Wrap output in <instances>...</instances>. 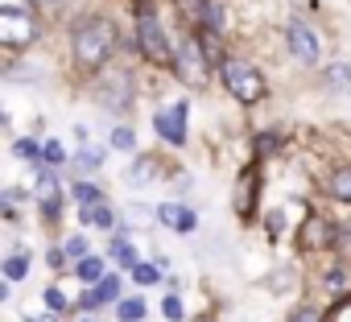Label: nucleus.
I'll use <instances>...</instances> for the list:
<instances>
[{
	"instance_id": "nucleus-12",
	"label": "nucleus",
	"mask_w": 351,
	"mask_h": 322,
	"mask_svg": "<svg viewBox=\"0 0 351 322\" xmlns=\"http://www.w3.org/2000/svg\"><path fill=\"white\" fill-rule=\"evenodd\" d=\"M83 223H87V227H104V232H108V227L116 223V215H112V207H108V203H91V207H83Z\"/></svg>"
},
{
	"instance_id": "nucleus-34",
	"label": "nucleus",
	"mask_w": 351,
	"mask_h": 322,
	"mask_svg": "<svg viewBox=\"0 0 351 322\" xmlns=\"http://www.w3.org/2000/svg\"><path fill=\"white\" fill-rule=\"evenodd\" d=\"M58 314V310H54ZM54 314H38V318H29V322H54Z\"/></svg>"
},
{
	"instance_id": "nucleus-18",
	"label": "nucleus",
	"mask_w": 351,
	"mask_h": 322,
	"mask_svg": "<svg viewBox=\"0 0 351 322\" xmlns=\"http://www.w3.org/2000/svg\"><path fill=\"white\" fill-rule=\"evenodd\" d=\"M79 277H83V281H99V277H104V260H99V256H83V260H79Z\"/></svg>"
},
{
	"instance_id": "nucleus-27",
	"label": "nucleus",
	"mask_w": 351,
	"mask_h": 322,
	"mask_svg": "<svg viewBox=\"0 0 351 322\" xmlns=\"http://www.w3.org/2000/svg\"><path fill=\"white\" fill-rule=\"evenodd\" d=\"M42 149H46V161H50V166H62V161H66V149H62L58 140H46Z\"/></svg>"
},
{
	"instance_id": "nucleus-13",
	"label": "nucleus",
	"mask_w": 351,
	"mask_h": 322,
	"mask_svg": "<svg viewBox=\"0 0 351 322\" xmlns=\"http://www.w3.org/2000/svg\"><path fill=\"white\" fill-rule=\"evenodd\" d=\"M75 170H99L104 166V149H79V157H71Z\"/></svg>"
},
{
	"instance_id": "nucleus-26",
	"label": "nucleus",
	"mask_w": 351,
	"mask_h": 322,
	"mask_svg": "<svg viewBox=\"0 0 351 322\" xmlns=\"http://www.w3.org/2000/svg\"><path fill=\"white\" fill-rule=\"evenodd\" d=\"M112 145H116V149H132V145H136V132H132V128H124V124H120V128H116V132H112Z\"/></svg>"
},
{
	"instance_id": "nucleus-30",
	"label": "nucleus",
	"mask_w": 351,
	"mask_h": 322,
	"mask_svg": "<svg viewBox=\"0 0 351 322\" xmlns=\"http://www.w3.org/2000/svg\"><path fill=\"white\" fill-rule=\"evenodd\" d=\"M289 322H322V314H318V310H298Z\"/></svg>"
},
{
	"instance_id": "nucleus-3",
	"label": "nucleus",
	"mask_w": 351,
	"mask_h": 322,
	"mask_svg": "<svg viewBox=\"0 0 351 322\" xmlns=\"http://www.w3.org/2000/svg\"><path fill=\"white\" fill-rule=\"evenodd\" d=\"M136 38H141V50H145L153 62H173V58H178V54H173V46H169V38H165V29H161V21H157L149 9L141 13Z\"/></svg>"
},
{
	"instance_id": "nucleus-7",
	"label": "nucleus",
	"mask_w": 351,
	"mask_h": 322,
	"mask_svg": "<svg viewBox=\"0 0 351 322\" xmlns=\"http://www.w3.org/2000/svg\"><path fill=\"white\" fill-rule=\"evenodd\" d=\"M173 66L182 71V79H186V83H203V79H207V62H203V50H199L195 42H186V46H182V54L173 58Z\"/></svg>"
},
{
	"instance_id": "nucleus-29",
	"label": "nucleus",
	"mask_w": 351,
	"mask_h": 322,
	"mask_svg": "<svg viewBox=\"0 0 351 322\" xmlns=\"http://www.w3.org/2000/svg\"><path fill=\"white\" fill-rule=\"evenodd\" d=\"M46 306H50V310H66V297H62V289H46Z\"/></svg>"
},
{
	"instance_id": "nucleus-8",
	"label": "nucleus",
	"mask_w": 351,
	"mask_h": 322,
	"mask_svg": "<svg viewBox=\"0 0 351 322\" xmlns=\"http://www.w3.org/2000/svg\"><path fill=\"white\" fill-rule=\"evenodd\" d=\"M157 219H161L165 227H173V232H182V236L199 227V215H195L191 207H173V203H161V207H157Z\"/></svg>"
},
{
	"instance_id": "nucleus-19",
	"label": "nucleus",
	"mask_w": 351,
	"mask_h": 322,
	"mask_svg": "<svg viewBox=\"0 0 351 322\" xmlns=\"http://www.w3.org/2000/svg\"><path fill=\"white\" fill-rule=\"evenodd\" d=\"M326 83H335V91H347V87H351V71H347L343 62H335V66L326 71Z\"/></svg>"
},
{
	"instance_id": "nucleus-31",
	"label": "nucleus",
	"mask_w": 351,
	"mask_h": 322,
	"mask_svg": "<svg viewBox=\"0 0 351 322\" xmlns=\"http://www.w3.org/2000/svg\"><path fill=\"white\" fill-rule=\"evenodd\" d=\"M46 260H50L54 269H62V264H66V248H50V256H46Z\"/></svg>"
},
{
	"instance_id": "nucleus-16",
	"label": "nucleus",
	"mask_w": 351,
	"mask_h": 322,
	"mask_svg": "<svg viewBox=\"0 0 351 322\" xmlns=\"http://www.w3.org/2000/svg\"><path fill=\"white\" fill-rule=\"evenodd\" d=\"M112 256H116V260H120L124 269H132V264H136V248H132V244H128L124 236H120V240L112 244Z\"/></svg>"
},
{
	"instance_id": "nucleus-21",
	"label": "nucleus",
	"mask_w": 351,
	"mask_h": 322,
	"mask_svg": "<svg viewBox=\"0 0 351 322\" xmlns=\"http://www.w3.org/2000/svg\"><path fill=\"white\" fill-rule=\"evenodd\" d=\"M13 153H17L21 161H38V157H46V149H38L34 140H17V145H13Z\"/></svg>"
},
{
	"instance_id": "nucleus-28",
	"label": "nucleus",
	"mask_w": 351,
	"mask_h": 322,
	"mask_svg": "<svg viewBox=\"0 0 351 322\" xmlns=\"http://www.w3.org/2000/svg\"><path fill=\"white\" fill-rule=\"evenodd\" d=\"M83 252H87V240H83V236H71V240H66V256H79V260H83Z\"/></svg>"
},
{
	"instance_id": "nucleus-6",
	"label": "nucleus",
	"mask_w": 351,
	"mask_h": 322,
	"mask_svg": "<svg viewBox=\"0 0 351 322\" xmlns=\"http://www.w3.org/2000/svg\"><path fill=\"white\" fill-rule=\"evenodd\" d=\"M289 50H293V58L298 62H306V66H314L318 62V38L310 34V25L306 21H289Z\"/></svg>"
},
{
	"instance_id": "nucleus-14",
	"label": "nucleus",
	"mask_w": 351,
	"mask_h": 322,
	"mask_svg": "<svg viewBox=\"0 0 351 322\" xmlns=\"http://www.w3.org/2000/svg\"><path fill=\"white\" fill-rule=\"evenodd\" d=\"M116 314H120V322H141V318H145V301H141V297H124V301L116 306Z\"/></svg>"
},
{
	"instance_id": "nucleus-33",
	"label": "nucleus",
	"mask_w": 351,
	"mask_h": 322,
	"mask_svg": "<svg viewBox=\"0 0 351 322\" xmlns=\"http://www.w3.org/2000/svg\"><path fill=\"white\" fill-rule=\"evenodd\" d=\"M326 289L339 293V289H343V273H326Z\"/></svg>"
},
{
	"instance_id": "nucleus-24",
	"label": "nucleus",
	"mask_w": 351,
	"mask_h": 322,
	"mask_svg": "<svg viewBox=\"0 0 351 322\" xmlns=\"http://www.w3.org/2000/svg\"><path fill=\"white\" fill-rule=\"evenodd\" d=\"M132 281H136V285H153V281H157V269L136 260V264H132Z\"/></svg>"
},
{
	"instance_id": "nucleus-9",
	"label": "nucleus",
	"mask_w": 351,
	"mask_h": 322,
	"mask_svg": "<svg viewBox=\"0 0 351 322\" xmlns=\"http://www.w3.org/2000/svg\"><path fill=\"white\" fill-rule=\"evenodd\" d=\"M182 5V13L191 17V21H199V25H207V29H223V13L211 5V0H178Z\"/></svg>"
},
{
	"instance_id": "nucleus-10",
	"label": "nucleus",
	"mask_w": 351,
	"mask_h": 322,
	"mask_svg": "<svg viewBox=\"0 0 351 322\" xmlns=\"http://www.w3.org/2000/svg\"><path fill=\"white\" fill-rule=\"evenodd\" d=\"M252 199H256V170H244L240 174V186H236V215H252Z\"/></svg>"
},
{
	"instance_id": "nucleus-15",
	"label": "nucleus",
	"mask_w": 351,
	"mask_h": 322,
	"mask_svg": "<svg viewBox=\"0 0 351 322\" xmlns=\"http://www.w3.org/2000/svg\"><path fill=\"white\" fill-rule=\"evenodd\" d=\"M330 195L343 199V203H351V170H335L330 174Z\"/></svg>"
},
{
	"instance_id": "nucleus-25",
	"label": "nucleus",
	"mask_w": 351,
	"mask_h": 322,
	"mask_svg": "<svg viewBox=\"0 0 351 322\" xmlns=\"http://www.w3.org/2000/svg\"><path fill=\"white\" fill-rule=\"evenodd\" d=\"M161 314H165L169 322H182V301H178V297H173V293H169V297L161 301Z\"/></svg>"
},
{
	"instance_id": "nucleus-22",
	"label": "nucleus",
	"mask_w": 351,
	"mask_h": 322,
	"mask_svg": "<svg viewBox=\"0 0 351 322\" xmlns=\"http://www.w3.org/2000/svg\"><path fill=\"white\" fill-rule=\"evenodd\" d=\"M75 199H79L83 207H91V203H104V199H99V186H91V182H79V186H75Z\"/></svg>"
},
{
	"instance_id": "nucleus-17",
	"label": "nucleus",
	"mask_w": 351,
	"mask_h": 322,
	"mask_svg": "<svg viewBox=\"0 0 351 322\" xmlns=\"http://www.w3.org/2000/svg\"><path fill=\"white\" fill-rule=\"evenodd\" d=\"M25 269H29L25 252H13V256L5 260V277H9V281H21V277H25Z\"/></svg>"
},
{
	"instance_id": "nucleus-4",
	"label": "nucleus",
	"mask_w": 351,
	"mask_h": 322,
	"mask_svg": "<svg viewBox=\"0 0 351 322\" xmlns=\"http://www.w3.org/2000/svg\"><path fill=\"white\" fill-rule=\"evenodd\" d=\"M34 34H38V25L25 9H13V5L0 9V42L5 46H29Z\"/></svg>"
},
{
	"instance_id": "nucleus-20",
	"label": "nucleus",
	"mask_w": 351,
	"mask_h": 322,
	"mask_svg": "<svg viewBox=\"0 0 351 322\" xmlns=\"http://www.w3.org/2000/svg\"><path fill=\"white\" fill-rule=\"evenodd\" d=\"M322 240H326V227H322V219H310V227L302 232V244H306V248H318Z\"/></svg>"
},
{
	"instance_id": "nucleus-2",
	"label": "nucleus",
	"mask_w": 351,
	"mask_h": 322,
	"mask_svg": "<svg viewBox=\"0 0 351 322\" xmlns=\"http://www.w3.org/2000/svg\"><path fill=\"white\" fill-rule=\"evenodd\" d=\"M223 83H228V91H232L240 103H256V99L265 95V79H261V71L248 66V62H223Z\"/></svg>"
},
{
	"instance_id": "nucleus-23",
	"label": "nucleus",
	"mask_w": 351,
	"mask_h": 322,
	"mask_svg": "<svg viewBox=\"0 0 351 322\" xmlns=\"http://www.w3.org/2000/svg\"><path fill=\"white\" fill-rule=\"evenodd\" d=\"M149 174H153V161H149V157H141V161H136V166L128 170V182H132V186H141V182H145Z\"/></svg>"
},
{
	"instance_id": "nucleus-32",
	"label": "nucleus",
	"mask_w": 351,
	"mask_h": 322,
	"mask_svg": "<svg viewBox=\"0 0 351 322\" xmlns=\"http://www.w3.org/2000/svg\"><path fill=\"white\" fill-rule=\"evenodd\" d=\"M330 322H351V301H343V306L330 314Z\"/></svg>"
},
{
	"instance_id": "nucleus-1",
	"label": "nucleus",
	"mask_w": 351,
	"mask_h": 322,
	"mask_svg": "<svg viewBox=\"0 0 351 322\" xmlns=\"http://www.w3.org/2000/svg\"><path fill=\"white\" fill-rule=\"evenodd\" d=\"M112 50H116V29H112V21L87 17V21L75 29V54H79V62L99 66V62H108Z\"/></svg>"
},
{
	"instance_id": "nucleus-5",
	"label": "nucleus",
	"mask_w": 351,
	"mask_h": 322,
	"mask_svg": "<svg viewBox=\"0 0 351 322\" xmlns=\"http://www.w3.org/2000/svg\"><path fill=\"white\" fill-rule=\"evenodd\" d=\"M157 136H165L169 145H186V103H173V108H161L157 120H153Z\"/></svg>"
},
{
	"instance_id": "nucleus-11",
	"label": "nucleus",
	"mask_w": 351,
	"mask_h": 322,
	"mask_svg": "<svg viewBox=\"0 0 351 322\" xmlns=\"http://www.w3.org/2000/svg\"><path fill=\"white\" fill-rule=\"evenodd\" d=\"M116 297H120V277H99V285L83 297V306H87V310H95V306L116 301Z\"/></svg>"
}]
</instances>
